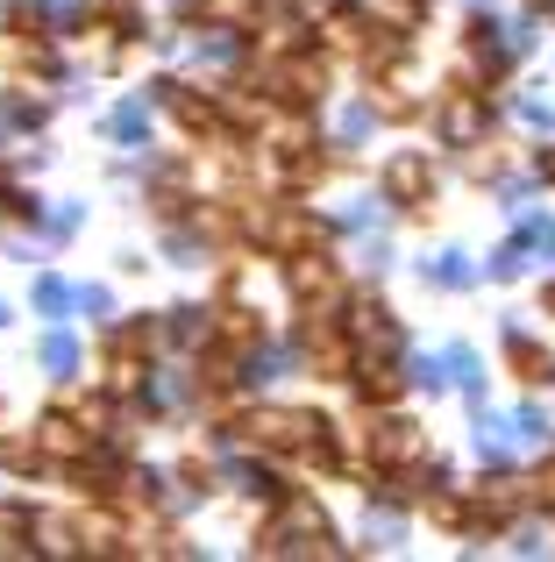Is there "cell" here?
<instances>
[{
    "label": "cell",
    "mask_w": 555,
    "mask_h": 562,
    "mask_svg": "<svg viewBox=\"0 0 555 562\" xmlns=\"http://www.w3.org/2000/svg\"><path fill=\"white\" fill-rule=\"evenodd\" d=\"M86 441H93V427L65 420V413H50V420L36 427V449H43V456H71V463H79V456H86Z\"/></svg>",
    "instance_id": "obj_4"
},
{
    "label": "cell",
    "mask_w": 555,
    "mask_h": 562,
    "mask_svg": "<svg viewBox=\"0 0 555 562\" xmlns=\"http://www.w3.org/2000/svg\"><path fill=\"white\" fill-rule=\"evenodd\" d=\"M542 179H555V150H542Z\"/></svg>",
    "instance_id": "obj_11"
},
{
    "label": "cell",
    "mask_w": 555,
    "mask_h": 562,
    "mask_svg": "<svg viewBox=\"0 0 555 562\" xmlns=\"http://www.w3.org/2000/svg\"><path fill=\"white\" fill-rule=\"evenodd\" d=\"M363 449H371V463L377 470H406L428 441H420V427L414 420H399V413H385V420H371V435H363Z\"/></svg>",
    "instance_id": "obj_2"
},
{
    "label": "cell",
    "mask_w": 555,
    "mask_h": 562,
    "mask_svg": "<svg viewBox=\"0 0 555 562\" xmlns=\"http://www.w3.org/2000/svg\"><path fill=\"white\" fill-rule=\"evenodd\" d=\"M399 8H420V0H399Z\"/></svg>",
    "instance_id": "obj_13"
},
{
    "label": "cell",
    "mask_w": 555,
    "mask_h": 562,
    "mask_svg": "<svg viewBox=\"0 0 555 562\" xmlns=\"http://www.w3.org/2000/svg\"><path fill=\"white\" fill-rule=\"evenodd\" d=\"M257 555H335V535H328V513L314 498H278V513L257 535Z\"/></svg>",
    "instance_id": "obj_1"
},
{
    "label": "cell",
    "mask_w": 555,
    "mask_h": 562,
    "mask_svg": "<svg viewBox=\"0 0 555 562\" xmlns=\"http://www.w3.org/2000/svg\"><path fill=\"white\" fill-rule=\"evenodd\" d=\"M506 357H513V371L528 378V384H555V357L528 342V328H506Z\"/></svg>",
    "instance_id": "obj_5"
},
{
    "label": "cell",
    "mask_w": 555,
    "mask_h": 562,
    "mask_svg": "<svg viewBox=\"0 0 555 562\" xmlns=\"http://www.w3.org/2000/svg\"><path fill=\"white\" fill-rule=\"evenodd\" d=\"M528 8H555V0H528Z\"/></svg>",
    "instance_id": "obj_12"
},
{
    "label": "cell",
    "mask_w": 555,
    "mask_h": 562,
    "mask_svg": "<svg viewBox=\"0 0 555 562\" xmlns=\"http://www.w3.org/2000/svg\"><path fill=\"white\" fill-rule=\"evenodd\" d=\"M548 306H555V285H548Z\"/></svg>",
    "instance_id": "obj_14"
},
{
    "label": "cell",
    "mask_w": 555,
    "mask_h": 562,
    "mask_svg": "<svg viewBox=\"0 0 555 562\" xmlns=\"http://www.w3.org/2000/svg\"><path fill=\"white\" fill-rule=\"evenodd\" d=\"M477 128H485V108H477V100H456V108L442 114V136L449 143H477Z\"/></svg>",
    "instance_id": "obj_6"
},
{
    "label": "cell",
    "mask_w": 555,
    "mask_h": 562,
    "mask_svg": "<svg viewBox=\"0 0 555 562\" xmlns=\"http://www.w3.org/2000/svg\"><path fill=\"white\" fill-rule=\"evenodd\" d=\"M43 363H50L57 378H71V363H79V349H71V335H50V342H43Z\"/></svg>",
    "instance_id": "obj_8"
},
{
    "label": "cell",
    "mask_w": 555,
    "mask_h": 562,
    "mask_svg": "<svg viewBox=\"0 0 555 562\" xmlns=\"http://www.w3.org/2000/svg\"><path fill=\"white\" fill-rule=\"evenodd\" d=\"M0 321H8V306H0Z\"/></svg>",
    "instance_id": "obj_15"
},
{
    "label": "cell",
    "mask_w": 555,
    "mask_h": 562,
    "mask_svg": "<svg viewBox=\"0 0 555 562\" xmlns=\"http://www.w3.org/2000/svg\"><path fill=\"white\" fill-rule=\"evenodd\" d=\"M428 192H434V179H428L420 157H392V171H385V200L392 206H420Z\"/></svg>",
    "instance_id": "obj_3"
},
{
    "label": "cell",
    "mask_w": 555,
    "mask_h": 562,
    "mask_svg": "<svg viewBox=\"0 0 555 562\" xmlns=\"http://www.w3.org/2000/svg\"><path fill=\"white\" fill-rule=\"evenodd\" d=\"M65 300H71V292L57 285V278H43V285H36V306H43V314H57V306H65Z\"/></svg>",
    "instance_id": "obj_10"
},
{
    "label": "cell",
    "mask_w": 555,
    "mask_h": 562,
    "mask_svg": "<svg viewBox=\"0 0 555 562\" xmlns=\"http://www.w3.org/2000/svg\"><path fill=\"white\" fill-rule=\"evenodd\" d=\"M528 498H534V506H548V513H555V463H548V470H542V477H534V484H528Z\"/></svg>",
    "instance_id": "obj_9"
},
{
    "label": "cell",
    "mask_w": 555,
    "mask_h": 562,
    "mask_svg": "<svg viewBox=\"0 0 555 562\" xmlns=\"http://www.w3.org/2000/svg\"><path fill=\"white\" fill-rule=\"evenodd\" d=\"M114 136H122V143H143V136H150V114H143V100L114 108Z\"/></svg>",
    "instance_id": "obj_7"
}]
</instances>
